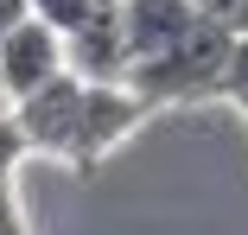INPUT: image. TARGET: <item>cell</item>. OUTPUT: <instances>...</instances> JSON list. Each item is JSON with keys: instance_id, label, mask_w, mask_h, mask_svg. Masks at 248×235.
<instances>
[{"instance_id": "277c9868", "label": "cell", "mask_w": 248, "mask_h": 235, "mask_svg": "<svg viewBox=\"0 0 248 235\" xmlns=\"http://www.w3.org/2000/svg\"><path fill=\"white\" fill-rule=\"evenodd\" d=\"M70 70L83 83H127L134 76V51H127V19H121V0H95L89 19L64 38Z\"/></svg>"}, {"instance_id": "8992f818", "label": "cell", "mask_w": 248, "mask_h": 235, "mask_svg": "<svg viewBox=\"0 0 248 235\" xmlns=\"http://www.w3.org/2000/svg\"><path fill=\"white\" fill-rule=\"evenodd\" d=\"M89 7H95V0H32V19H45V26H51V32H77L83 19H89Z\"/></svg>"}, {"instance_id": "7c38bea8", "label": "cell", "mask_w": 248, "mask_h": 235, "mask_svg": "<svg viewBox=\"0 0 248 235\" xmlns=\"http://www.w3.org/2000/svg\"><path fill=\"white\" fill-rule=\"evenodd\" d=\"M0 108H13V102H7V89H0Z\"/></svg>"}, {"instance_id": "30bf717a", "label": "cell", "mask_w": 248, "mask_h": 235, "mask_svg": "<svg viewBox=\"0 0 248 235\" xmlns=\"http://www.w3.org/2000/svg\"><path fill=\"white\" fill-rule=\"evenodd\" d=\"M19 19H32V0H0V32L19 26Z\"/></svg>"}, {"instance_id": "3957f363", "label": "cell", "mask_w": 248, "mask_h": 235, "mask_svg": "<svg viewBox=\"0 0 248 235\" xmlns=\"http://www.w3.org/2000/svg\"><path fill=\"white\" fill-rule=\"evenodd\" d=\"M64 70H70L64 32H51L45 19H19V26L0 32V89H7V102L45 89V83L64 76Z\"/></svg>"}, {"instance_id": "ba28073f", "label": "cell", "mask_w": 248, "mask_h": 235, "mask_svg": "<svg viewBox=\"0 0 248 235\" xmlns=\"http://www.w3.org/2000/svg\"><path fill=\"white\" fill-rule=\"evenodd\" d=\"M0 235H32V222H26V204H19V191H13V178L0 184Z\"/></svg>"}, {"instance_id": "8fae6325", "label": "cell", "mask_w": 248, "mask_h": 235, "mask_svg": "<svg viewBox=\"0 0 248 235\" xmlns=\"http://www.w3.org/2000/svg\"><path fill=\"white\" fill-rule=\"evenodd\" d=\"M229 102H235V108H242V115H248V96H229Z\"/></svg>"}, {"instance_id": "52a82bcc", "label": "cell", "mask_w": 248, "mask_h": 235, "mask_svg": "<svg viewBox=\"0 0 248 235\" xmlns=\"http://www.w3.org/2000/svg\"><path fill=\"white\" fill-rule=\"evenodd\" d=\"M32 153V140H26V127L13 121V108H0V184H7L13 172H19V159Z\"/></svg>"}, {"instance_id": "6da1fadb", "label": "cell", "mask_w": 248, "mask_h": 235, "mask_svg": "<svg viewBox=\"0 0 248 235\" xmlns=\"http://www.w3.org/2000/svg\"><path fill=\"white\" fill-rule=\"evenodd\" d=\"M229 58H235V32L217 19H197V32L172 51L134 64L127 89L146 96V108H166V102H197V96H229Z\"/></svg>"}, {"instance_id": "7a4b0ae2", "label": "cell", "mask_w": 248, "mask_h": 235, "mask_svg": "<svg viewBox=\"0 0 248 235\" xmlns=\"http://www.w3.org/2000/svg\"><path fill=\"white\" fill-rule=\"evenodd\" d=\"M83 108H89V83H83L77 70H64V76H51L45 89L19 96V102H13V121L26 127L32 153H51V159L70 165L77 133H83Z\"/></svg>"}, {"instance_id": "5b68a950", "label": "cell", "mask_w": 248, "mask_h": 235, "mask_svg": "<svg viewBox=\"0 0 248 235\" xmlns=\"http://www.w3.org/2000/svg\"><path fill=\"white\" fill-rule=\"evenodd\" d=\"M121 19H127V51H134V64H146V58L172 51V44H185L204 13H197L191 0H121Z\"/></svg>"}, {"instance_id": "9c48e42d", "label": "cell", "mask_w": 248, "mask_h": 235, "mask_svg": "<svg viewBox=\"0 0 248 235\" xmlns=\"http://www.w3.org/2000/svg\"><path fill=\"white\" fill-rule=\"evenodd\" d=\"M229 96H248V32L235 38V58H229Z\"/></svg>"}]
</instances>
